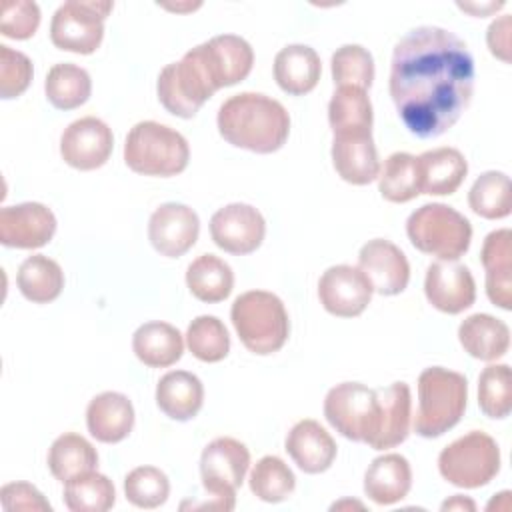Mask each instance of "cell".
I'll list each match as a JSON object with an SVG mask.
<instances>
[{"label":"cell","mask_w":512,"mask_h":512,"mask_svg":"<svg viewBox=\"0 0 512 512\" xmlns=\"http://www.w3.org/2000/svg\"><path fill=\"white\" fill-rule=\"evenodd\" d=\"M198 214L180 202L160 204L148 220V240L154 250L166 258L186 254L198 240Z\"/></svg>","instance_id":"cell-15"},{"label":"cell","mask_w":512,"mask_h":512,"mask_svg":"<svg viewBox=\"0 0 512 512\" xmlns=\"http://www.w3.org/2000/svg\"><path fill=\"white\" fill-rule=\"evenodd\" d=\"M40 26V8L30 0H4L0 6V32L6 38L26 40Z\"/></svg>","instance_id":"cell-45"},{"label":"cell","mask_w":512,"mask_h":512,"mask_svg":"<svg viewBox=\"0 0 512 512\" xmlns=\"http://www.w3.org/2000/svg\"><path fill=\"white\" fill-rule=\"evenodd\" d=\"M206 64L220 88L242 82L254 64L252 46L236 34H220L202 44Z\"/></svg>","instance_id":"cell-23"},{"label":"cell","mask_w":512,"mask_h":512,"mask_svg":"<svg viewBox=\"0 0 512 512\" xmlns=\"http://www.w3.org/2000/svg\"><path fill=\"white\" fill-rule=\"evenodd\" d=\"M64 504L72 512H106L116 502V490L108 476L90 470L64 482Z\"/></svg>","instance_id":"cell-36"},{"label":"cell","mask_w":512,"mask_h":512,"mask_svg":"<svg viewBox=\"0 0 512 512\" xmlns=\"http://www.w3.org/2000/svg\"><path fill=\"white\" fill-rule=\"evenodd\" d=\"M330 154L338 176L354 186L370 184L380 174V160L372 132L334 136Z\"/></svg>","instance_id":"cell-19"},{"label":"cell","mask_w":512,"mask_h":512,"mask_svg":"<svg viewBox=\"0 0 512 512\" xmlns=\"http://www.w3.org/2000/svg\"><path fill=\"white\" fill-rule=\"evenodd\" d=\"M468 382L460 372L430 366L418 376V410L414 432L422 438H438L464 416Z\"/></svg>","instance_id":"cell-3"},{"label":"cell","mask_w":512,"mask_h":512,"mask_svg":"<svg viewBox=\"0 0 512 512\" xmlns=\"http://www.w3.org/2000/svg\"><path fill=\"white\" fill-rule=\"evenodd\" d=\"M86 426L98 442H122L134 428V406L126 394L102 392L88 402Z\"/></svg>","instance_id":"cell-24"},{"label":"cell","mask_w":512,"mask_h":512,"mask_svg":"<svg viewBox=\"0 0 512 512\" xmlns=\"http://www.w3.org/2000/svg\"><path fill=\"white\" fill-rule=\"evenodd\" d=\"M334 84L340 86H354L366 90L372 86L374 80V58L372 54L360 44H344L340 46L330 60Z\"/></svg>","instance_id":"cell-42"},{"label":"cell","mask_w":512,"mask_h":512,"mask_svg":"<svg viewBox=\"0 0 512 512\" xmlns=\"http://www.w3.org/2000/svg\"><path fill=\"white\" fill-rule=\"evenodd\" d=\"M468 204L474 214L486 220L506 218L512 212L510 178L498 170L482 172L468 192Z\"/></svg>","instance_id":"cell-38"},{"label":"cell","mask_w":512,"mask_h":512,"mask_svg":"<svg viewBox=\"0 0 512 512\" xmlns=\"http://www.w3.org/2000/svg\"><path fill=\"white\" fill-rule=\"evenodd\" d=\"M112 2L70 0L58 6L50 22V40L56 48L92 54L104 38V20L112 12Z\"/></svg>","instance_id":"cell-11"},{"label":"cell","mask_w":512,"mask_h":512,"mask_svg":"<svg viewBox=\"0 0 512 512\" xmlns=\"http://www.w3.org/2000/svg\"><path fill=\"white\" fill-rule=\"evenodd\" d=\"M504 6V2H488V4H466V2H458V8H462V10H466V12H470V14H474V16H486L488 12H492V10H498V8H502Z\"/></svg>","instance_id":"cell-49"},{"label":"cell","mask_w":512,"mask_h":512,"mask_svg":"<svg viewBox=\"0 0 512 512\" xmlns=\"http://www.w3.org/2000/svg\"><path fill=\"white\" fill-rule=\"evenodd\" d=\"M56 232L54 212L40 202H22L0 210V242L8 248L46 246Z\"/></svg>","instance_id":"cell-17"},{"label":"cell","mask_w":512,"mask_h":512,"mask_svg":"<svg viewBox=\"0 0 512 512\" xmlns=\"http://www.w3.org/2000/svg\"><path fill=\"white\" fill-rule=\"evenodd\" d=\"M216 124L228 144L256 154L280 150L290 134L286 108L260 92H240L224 100Z\"/></svg>","instance_id":"cell-2"},{"label":"cell","mask_w":512,"mask_h":512,"mask_svg":"<svg viewBox=\"0 0 512 512\" xmlns=\"http://www.w3.org/2000/svg\"><path fill=\"white\" fill-rule=\"evenodd\" d=\"M32 76L34 70L30 58L20 50L0 44V98L10 100L24 94Z\"/></svg>","instance_id":"cell-44"},{"label":"cell","mask_w":512,"mask_h":512,"mask_svg":"<svg viewBox=\"0 0 512 512\" xmlns=\"http://www.w3.org/2000/svg\"><path fill=\"white\" fill-rule=\"evenodd\" d=\"M0 502L6 512L16 510H38L50 512V502L42 496V492L28 482H8L0 488Z\"/></svg>","instance_id":"cell-46"},{"label":"cell","mask_w":512,"mask_h":512,"mask_svg":"<svg viewBox=\"0 0 512 512\" xmlns=\"http://www.w3.org/2000/svg\"><path fill=\"white\" fill-rule=\"evenodd\" d=\"M372 284L358 266L336 264L318 280V298L326 312L338 318L360 316L372 300Z\"/></svg>","instance_id":"cell-14"},{"label":"cell","mask_w":512,"mask_h":512,"mask_svg":"<svg viewBox=\"0 0 512 512\" xmlns=\"http://www.w3.org/2000/svg\"><path fill=\"white\" fill-rule=\"evenodd\" d=\"M266 234V222L258 208L242 202L218 208L210 218V236L228 254L244 256L254 252Z\"/></svg>","instance_id":"cell-13"},{"label":"cell","mask_w":512,"mask_h":512,"mask_svg":"<svg viewBox=\"0 0 512 512\" xmlns=\"http://www.w3.org/2000/svg\"><path fill=\"white\" fill-rule=\"evenodd\" d=\"M284 448L294 464L306 474H320L328 470L338 450L330 432L310 418L300 420L290 428Z\"/></svg>","instance_id":"cell-21"},{"label":"cell","mask_w":512,"mask_h":512,"mask_svg":"<svg viewBox=\"0 0 512 512\" xmlns=\"http://www.w3.org/2000/svg\"><path fill=\"white\" fill-rule=\"evenodd\" d=\"M486 270V294L502 310H512V232L500 228L484 238L480 252Z\"/></svg>","instance_id":"cell-22"},{"label":"cell","mask_w":512,"mask_h":512,"mask_svg":"<svg viewBox=\"0 0 512 512\" xmlns=\"http://www.w3.org/2000/svg\"><path fill=\"white\" fill-rule=\"evenodd\" d=\"M204 402L200 378L188 370H170L156 384V404L172 420L194 418Z\"/></svg>","instance_id":"cell-29"},{"label":"cell","mask_w":512,"mask_h":512,"mask_svg":"<svg viewBox=\"0 0 512 512\" xmlns=\"http://www.w3.org/2000/svg\"><path fill=\"white\" fill-rule=\"evenodd\" d=\"M186 346L202 362H220L230 352V336L224 322L216 316L202 314L188 324Z\"/></svg>","instance_id":"cell-40"},{"label":"cell","mask_w":512,"mask_h":512,"mask_svg":"<svg viewBox=\"0 0 512 512\" xmlns=\"http://www.w3.org/2000/svg\"><path fill=\"white\" fill-rule=\"evenodd\" d=\"M320 72V56L306 44H288L274 58V80L290 96H302L314 90Z\"/></svg>","instance_id":"cell-28"},{"label":"cell","mask_w":512,"mask_h":512,"mask_svg":"<svg viewBox=\"0 0 512 512\" xmlns=\"http://www.w3.org/2000/svg\"><path fill=\"white\" fill-rule=\"evenodd\" d=\"M190 160L188 140L174 128L144 120L130 128L124 142L126 166L142 176H176Z\"/></svg>","instance_id":"cell-5"},{"label":"cell","mask_w":512,"mask_h":512,"mask_svg":"<svg viewBox=\"0 0 512 512\" xmlns=\"http://www.w3.org/2000/svg\"><path fill=\"white\" fill-rule=\"evenodd\" d=\"M478 406L494 420H502L512 408V372L508 364H490L478 376Z\"/></svg>","instance_id":"cell-41"},{"label":"cell","mask_w":512,"mask_h":512,"mask_svg":"<svg viewBox=\"0 0 512 512\" xmlns=\"http://www.w3.org/2000/svg\"><path fill=\"white\" fill-rule=\"evenodd\" d=\"M406 234L416 250L440 260H458L470 248L472 226L452 206L432 202L408 216Z\"/></svg>","instance_id":"cell-6"},{"label":"cell","mask_w":512,"mask_h":512,"mask_svg":"<svg viewBox=\"0 0 512 512\" xmlns=\"http://www.w3.org/2000/svg\"><path fill=\"white\" fill-rule=\"evenodd\" d=\"M474 92V58L464 40L440 26L412 28L394 46L390 96L404 126L418 138L448 132Z\"/></svg>","instance_id":"cell-1"},{"label":"cell","mask_w":512,"mask_h":512,"mask_svg":"<svg viewBox=\"0 0 512 512\" xmlns=\"http://www.w3.org/2000/svg\"><path fill=\"white\" fill-rule=\"evenodd\" d=\"M458 340L472 358L494 362L510 348V328L492 314H472L458 326Z\"/></svg>","instance_id":"cell-27"},{"label":"cell","mask_w":512,"mask_h":512,"mask_svg":"<svg viewBox=\"0 0 512 512\" xmlns=\"http://www.w3.org/2000/svg\"><path fill=\"white\" fill-rule=\"evenodd\" d=\"M378 396L374 388L360 382H340L324 398L328 424L344 438L368 444L378 426Z\"/></svg>","instance_id":"cell-10"},{"label":"cell","mask_w":512,"mask_h":512,"mask_svg":"<svg viewBox=\"0 0 512 512\" xmlns=\"http://www.w3.org/2000/svg\"><path fill=\"white\" fill-rule=\"evenodd\" d=\"M358 268L372 284V290L382 296L400 294L410 280V264L406 254L384 238L368 240L360 248Z\"/></svg>","instance_id":"cell-18"},{"label":"cell","mask_w":512,"mask_h":512,"mask_svg":"<svg viewBox=\"0 0 512 512\" xmlns=\"http://www.w3.org/2000/svg\"><path fill=\"white\" fill-rule=\"evenodd\" d=\"M250 466L246 444L236 438H214L200 454L202 486L212 494L210 508L232 510L236 490L242 486Z\"/></svg>","instance_id":"cell-9"},{"label":"cell","mask_w":512,"mask_h":512,"mask_svg":"<svg viewBox=\"0 0 512 512\" xmlns=\"http://www.w3.org/2000/svg\"><path fill=\"white\" fill-rule=\"evenodd\" d=\"M44 92L54 108L74 110L90 98L92 80L86 68L72 62H60L48 70Z\"/></svg>","instance_id":"cell-35"},{"label":"cell","mask_w":512,"mask_h":512,"mask_svg":"<svg viewBox=\"0 0 512 512\" xmlns=\"http://www.w3.org/2000/svg\"><path fill=\"white\" fill-rule=\"evenodd\" d=\"M412 486V468L402 454H384L372 460L364 474L366 496L380 504L390 506L408 496Z\"/></svg>","instance_id":"cell-26"},{"label":"cell","mask_w":512,"mask_h":512,"mask_svg":"<svg viewBox=\"0 0 512 512\" xmlns=\"http://www.w3.org/2000/svg\"><path fill=\"white\" fill-rule=\"evenodd\" d=\"M424 294L444 314H460L476 300V282L468 266L456 260H438L426 268Z\"/></svg>","instance_id":"cell-16"},{"label":"cell","mask_w":512,"mask_h":512,"mask_svg":"<svg viewBox=\"0 0 512 512\" xmlns=\"http://www.w3.org/2000/svg\"><path fill=\"white\" fill-rule=\"evenodd\" d=\"M500 470V448L492 436L472 430L450 442L438 456L440 476L458 488L486 486Z\"/></svg>","instance_id":"cell-8"},{"label":"cell","mask_w":512,"mask_h":512,"mask_svg":"<svg viewBox=\"0 0 512 512\" xmlns=\"http://www.w3.org/2000/svg\"><path fill=\"white\" fill-rule=\"evenodd\" d=\"M328 122L334 136L372 132L374 114L366 90L354 86H340L330 98Z\"/></svg>","instance_id":"cell-31"},{"label":"cell","mask_w":512,"mask_h":512,"mask_svg":"<svg viewBox=\"0 0 512 512\" xmlns=\"http://www.w3.org/2000/svg\"><path fill=\"white\" fill-rule=\"evenodd\" d=\"M440 510L442 512H446V510H476V504L470 500V498H464V496H460V494H454L450 500H446V502H442V506H440Z\"/></svg>","instance_id":"cell-48"},{"label":"cell","mask_w":512,"mask_h":512,"mask_svg":"<svg viewBox=\"0 0 512 512\" xmlns=\"http://www.w3.org/2000/svg\"><path fill=\"white\" fill-rule=\"evenodd\" d=\"M218 90L204 58L202 44L188 50L182 60L166 64L156 82L160 104L174 116L192 118Z\"/></svg>","instance_id":"cell-7"},{"label":"cell","mask_w":512,"mask_h":512,"mask_svg":"<svg viewBox=\"0 0 512 512\" xmlns=\"http://www.w3.org/2000/svg\"><path fill=\"white\" fill-rule=\"evenodd\" d=\"M248 486L250 492L262 502L276 504L290 498L296 488V476L282 458L268 454L262 456L250 470Z\"/></svg>","instance_id":"cell-39"},{"label":"cell","mask_w":512,"mask_h":512,"mask_svg":"<svg viewBox=\"0 0 512 512\" xmlns=\"http://www.w3.org/2000/svg\"><path fill=\"white\" fill-rule=\"evenodd\" d=\"M230 320L240 342L258 356L278 352L290 334L284 302L266 290H248L240 294L232 302Z\"/></svg>","instance_id":"cell-4"},{"label":"cell","mask_w":512,"mask_h":512,"mask_svg":"<svg viewBox=\"0 0 512 512\" xmlns=\"http://www.w3.org/2000/svg\"><path fill=\"white\" fill-rule=\"evenodd\" d=\"M98 452L80 434L66 432L58 436L48 450V468L60 482H68L74 476L96 470Z\"/></svg>","instance_id":"cell-34"},{"label":"cell","mask_w":512,"mask_h":512,"mask_svg":"<svg viewBox=\"0 0 512 512\" xmlns=\"http://www.w3.org/2000/svg\"><path fill=\"white\" fill-rule=\"evenodd\" d=\"M378 190L384 200L404 204L420 194L418 162L408 152H394L384 160L378 174Z\"/></svg>","instance_id":"cell-37"},{"label":"cell","mask_w":512,"mask_h":512,"mask_svg":"<svg viewBox=\"0 0 512 512\" xmlns=\"http://www.w3.org/2000/svg\"><path fill=\"white\" fill-rule=\"evenodd\" d=\"M510 30H512L510 14H502L488 26V32H486V44L490 48V54L506 64L510 62Z\"/></svg>","instance_id":"cell-47"},{"label":"cell","mask_w":512,"mask_h":512,"mask_svg":"<svg viewBox=\"0 0 512 512\" xmlns=\"http://www.w3.org/2000/svg\"><path fill=\"white\" fill-rule=\"evenodd\" d=\"M112 148V130L96 116H84L70 122L60 136L62 160L68 166L84 172L104 166L112 154Z\"/></svg>","instance_id":"cell-12"},{"label":"cell","mask_w":512,"mask_h":512,"mask_svg":"<svg viewBox=\"0 0 512 512\" xmlns=\"http://www.w3.org/2000/svg\"><path fill=\"white\" fill-rule=\"evenodd\" d=\"M186 286L194 298L216 304L230 296L234 288V272L216 254H202L188 264Z\"/></svg>","instance_id":"cell-32"},{"label":"cell","mask_w":512,"mask_h":512,"mask_svg":"<svg viewBox=\"0 0 512 512\" xmlns=\"http://www.w3.org/2000/svg\"><path fill=\"white\" fill-rule=\"evenodd\" d=\"M16 284L26 300L48 304L60 296L64 288V272L56 260L44 254H32L20 264Z\"/></svg>","instance_id":"cell-33"},{"label":"cell","mask_w":512,"mask_h":512,"mask_svg":"<svg viewBox=\"0 0 512 512\" xmlns=\"http://www.w3.org/2000/svg\"><path fill=\"white\" fill-rule=\"evenodd\" d=\"M168 476L156 466H138L124 478V496L136 508H158L168 500Z\"/></svg>","instance_id":"cell-43"},{"label":"cell","mask_w":512,"mask_h":512,"mask_svg":"<svg viewBox=\"0 0 512 512\" xmlns=\"http://www.w3.org/2000/svg\"><path fill=\"white\" fill-rule=\"evenodd\" d=\"M136 358L150 368H168L182 358L184 340L178 328L168 322H146L132 336Z\"/></svg>","instance_id":"cell-30"},{"label":"cell","mask_w":512,"mask_h":512,"mask_svg":"<svg viewBox=\"0 0 512 512\" xmlns=\"http://www.w3.org/2000/svg\"><path fill=\"white\" fill-rule=\"evenodd\" d=\"M378 396V426L368 442L374 450H386L402 444L410 432V410L412 396L410 386L406 382H392L386 388L376 390Z\"/></svg>","instance_id":"cell-20"},{"label":"cell","mask_w":512,"mask_h":512,"mask_svg":"<svg viewBox=\"0 0 512 512\" xmlns=\"http://www.w3.org/2000/svg\"><path fill=\"white\" fill-rule=\"evenodd\" d=\"M420 194L446 196L454 194L468 174V162L456 148L442 146L416 156Z\"/></svg>","instance_id":"cell-25"}]
</instances>
